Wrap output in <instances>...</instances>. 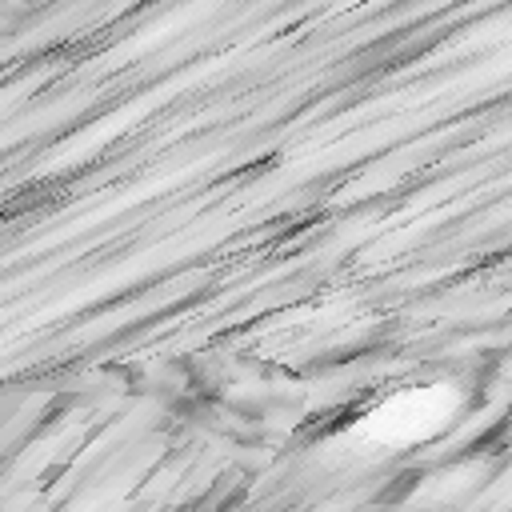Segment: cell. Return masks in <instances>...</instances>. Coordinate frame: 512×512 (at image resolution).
<instances>
[{
    "instance_id": "1",
    "label": "cell",
    "mask_w": 512,
    "mask_h": 512,
    "mask_svg": "<svg viewBox=\"0 0 512 512\" xmlns=\"http://www.w3.org/2000/svg\"><path fill=\"white\" fill-rule=\"evenodd\" d=\"M448 412H452V396L448 392H420V396H404V400L380 408L372 424L380 428V436L412 440V436H424L428 428L444 424Z\"/></svg>"
}]
</instances>
